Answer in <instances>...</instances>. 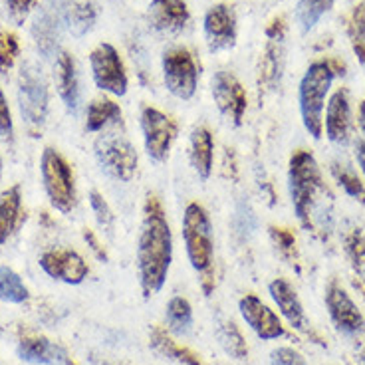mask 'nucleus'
<instances>
[{"instance_id": "obj_1", "label": "nucleus", "mask_w": 365, "mask_h": 365, "mask_svg": "<svg viewBox=\"0 0 365 365\" xmlns=\"http://www.w3.org/2000/svg\"><path fill=\"white\" fill-rule=\"evenodd\" d=\"M173 262V235L155 195H147L137 238V272L145 298L163 290Z\"/></svg>"}, {"instance_id": "obj_2", "label": "nucleus", "mask_w": 365, "mask_h": 365, "mask_svg": "<svg viewBox=\"0 0 365 365\" xmlns=\"http://www.w3.org/2000/svg\"><path fill=\"white\" fill-rule=\"evenodd\" d=\"M334 78H336V70L331 68V64L319 60L308 66V70L300 80L298 100H300L302 121L314 139H319L324 133L326 98L331 90Z\"/></svg>"}, {"instance_id": "obj_3", "label": "nucleus", "mask_w": 365, "mask_h": 365, "mask_svg": "<svg viewBox=\"0 0 365 365\" xmlns=\"http://www.w3.org/2000/svg\"><path fill=\"white\" fill-rule=\"evenodd\" d=\"M93 153L101 171L111 179L129 182L135 177L137 161H139L135 145L121 129V123L101 131V135H98L93 143Z\"/></svg>"}, {"instance_id": "obj_4", "label": "nucleus", "mask_w": 365, "mask_h": 365, "mask_svg": "<svg viewBox=\"0 0 365 365\" xmlns=\"http://www.w3.org/2000/svg\"><path fill=\"white\" fill-rule=\"evenodd\" d=\"M40 173H42V185H44L50 205L58 212L70 215L78 205L76 179H73L70 163L58 149L46 147L40 157Z\"/></svg>"}, {"instance_id": "obj_5", "label": "nucleus", "mask_w": 365, "mask_h": 365, "mask_svg": "<svg viewBox=\"0 0 365 365\" xmlns=\"http://www.w3.org/2000/svg\"><path fill=\"white\" fill-rule=\"evenodd\" d=\"M182 240L191 266L197 272L207 274L215 258L212 222L207 209L199 202H189L182 215Z\"/></svg>"}, {"instance_id": "obj_6", "label": "nucleus", "mask_w": 365, "mask_h": 365, "mask_svg": "<svg viewBox=\"0 0 365 365\" xmlns=\"http://www.w3.org/2000/svg\"><path fill=\"white\" fill-rule=\"evenodd\" d=\"M290 197L296 209L298 219L308 227L310 225V212L316 205L318 192L324 189L322 173L316 159L308 151H296L290 159Z\"/></svg>"}, {"instance_id": "obj_7", "label": "nucleus", "mask_w": 365, "mask_h": 365, "mask_svg": "<svg viewBox=\"0 0 365 365\" xmlns=\"http://www.w3.org/2000/svg\"><path fill=\"white\" fill-rule=\"evenodd\" d=\"M161 70H163L165 88L171 96L182 101L195 98L201 80V64L191 48L173 46L165 50Z\"/></svg>"}, {"instance_id": "obj_8", "label": "nucleus", "mask_w": 365, "mask_h": 365, "mask_svg": "<svg viewBox=\"0 0 365 365\" xmlns=\"http://www.w3.org/2000/svg\"><path fill=\"white\" fill-rule=\"evenodd\" d=\"M48 82L36 64L28 62L22 66L19 76V106L20 115L28 128H42L48 118Z\"/></svg>"}, {"instance_id": "obj_9", "label": "nucleus", "mask_w": 365, "mask_h": 365, "mask_svg": "<svg viewBox=\"0 0 365 365\" xmlns=\"http://www.w3.org/2000/svg\"><path fill=\"white\" fill-rule=\"evenodd\" d=\"M90 68L93 83L101 91L121 98L128 93L129 80L123 60L119 56L118 48L110 42H101L90 52Z\"/></svg>"}, {"instance_id": "obj_10", "label": "nucleus", "mask_w": 365, "mask_h": 365, "mask_svg": "<svg viewBox=\"0 0 365 365\" xmlns=\"http://www.w3.org/2000/svg\"><path fill=\"white\" fill-rule=\"evenodd\" d=\"M141 133H143V143H145L147 155L151 157L155 163H163L169 159L171 145L177 139V123L171 115H167L157 108L147 106L141 110Z\"/></svg>"}, {"instance_id": "obj_11", "label": "nucleus", "mask_w": 365, "mask_h": 365, "mask_svg": "<svg viewBox=\"0 0 365 365\" xmlns=\"http://www.w3.org/2000/svg\"><path fill=\"white\" fill-rule=\"evenodd\" d=\"M202 32L207 40L209 52H225L237 44L238 26L237 12L227 2H217L212 4L202 19Z\"/></svg>"}, {"instance_id": "obj_12", "label": "nucleus", "mask_w": 365, "mask_h": 365, "mask_svg": "<svg viewBox=\"0 0 365 365\" xmlns=\"http://www.w3.org/2000/svg\"><path fill=\"white\" fill-rule=\"evenodd\" d=\"M212 100L217 103L219 111L232 125H240L245 113H247L248 100L245 86L238 82L232 72L220 70L212 76Z\"/></svg>"}, {"instance_id": "obj_13", "label": "nucleus", "mask_w": 365, "mask_h": 365, "mask_svg": "<svg viewBox=\"0 0 365 365\" xmlns=\"http://www.w3.org/2000/svg\"><path fill=\"white\" fill-rule=\"evenodd\" d=\"M38 264L42 268V272L48 274L52 280L70 284V286L82 284L90 274L88 262L72 248H48L38 258Z\"/></svg>"}, {"instance_id": "obj_14", "label": "nucleus", "mask_w": 365, "mask_h": 365, "mask_svg": "<svg viewBox=\"0 0 365 365\" xmlns=\"http://www.w3.org/2000/svg\"><path fill=\"white\" fill-rule=\"evenodd\" d=\"M238 312H240L242 319L247 322L248 328L252 329L258 338L264 339V341L282 338L284 334H286L278 314L270 310L264 302L260 300L258 296H255V294H247V296L240 298Z\"/></svg>"}, {"instance_id": "obj_15", "label": "nucleus", "mask_w": 365, "mask_h": 365, "mask_svg": "<svg viewBox=\"0 0 365 365\" xmlns=\"http://www.w3.org/2000/svg\"><path fill=\"white\" fill-rule=\"evenodd\" d=\"M16 354L22 361L32 365H76L60 344L44 336H26L19 341Z\"/></svg>"}, {"instance_id": "obj_16", "label": "nucleus", "mask_w": 365, "mask_h": 365, "mask_svg": "<svg viewBox=\"0 0 365 365\" xmlns=\"http://www.w3.org/2000/svg\"><path fill=\"white\" fill-rule=\"evenodd\" d=\"M326 304H328L329 316L334 319V324L338 326L339 331L357 334V331H361L365 328V319L361 316V312L357 310V306L349 298V294L336 282H331L328 286Z\"/></svg>"}, {"instance_id": "obj_17", "label": "nucleus", "mask_w": 365, "mask_h": 365, "mask_svg": "<svg viewBox=\"0 0 365 365\" xmlns=\"http://www.w3.org/2000/svg\"><path fill=\"white\" fill-rule=\"evenodd\" d=\"M54 82L60 100L64 101L66 110L78 113L82 106V90H80V76L78 66L70 52H60L54 64Z\"/></svg>"}, {"instance_id": "obj_18", "label": "nucleus", "mask_w": 365, "mask_h": 365, "mask_svg": "<svg viewBox=\"0 0 365 365\" xmlns=\"http://www.w3.org/2000/svg\"><path fill=\"white\" fill-rule=\"evenodd\" d=\"M147 19L149 24L159 32L177 34L187 28L191 20V12L187 6V0H151Z\"/></svg>"}, {"instance_id": "obj_19", "label": "nucleus", "mask_w": 365, "mask_h": 365, "mask_svg": "<svg viewBox=\"0 0 365 365\" xmlns=\"http://www.w3.org/2000/svg\"><path fill=\"white\" fill-rule=\"evenodd\" d=\"M354 119H351V106L347 91L339 88L328 101L326 108V135L331 143L346 145L351 135Z\"/></svg>"}, {"instance_id": "obj_20", "label": "nucleus", "mask_w": 365, "mask_h": 365, "mask_svg": "<svg viewBox=\"0 0 365 365\" xmlns=\"http://www.w3.org/2000/svg\"><path fill=\"white\" fill-rule=\"evenodd\" d=\"M268 292H270V298L274 300V304L278 306L280 314L288 319V324L298 331H304L306 326H308L306 324V314H304L302 302L296 290L292 288V284L286 282L284 278H276L268 286Z\"/></svg>"}, {"instance_id": "obj_21", "label": "nucleus", "mask_w": 365, "mask_h": 365, "mask_svg": "<svg viewBox=\"0 0 365 365\" xmlns=\"http://www.w3.org/2000/svg\"><path fill=\"white\" fill-rule=\"evenodd\" d=\"M189 157H191L195 173L199 175V179L207 181L212 175V167H215V139H212L209 128L199 125L192 129Z\"/></svg>"}, {"instance_id": "obj_22", "label": "nucleus", "mask_w": 365, "mask_h": 365, "mask_svg": "<svg viewBox=\"0 0 365 365\" xmlns=\"http://www.w3.org/2000/svg\"><path fill=\"white\" fill-rule=\"evenodd\" d=\"M22 219V189L12 185L0 192V247L9 242Z\"/></svg>"}, {"instance_id": "obj_23", "label": "nucleus", "mask_w": 365, "mask_h": 365, "mask_svg": "<svg viewBox=\"0 0 365 365\" xmlns=\"http://www.w3.org/2000/svg\"><path fill=\"white\" fill-rule=\"evenodd\" d=\"M121 123V108L110 98H96L86 110V131L101 133L103 129Z\"/></svg>"}, {"instance_id": "obj_24", "label": "nucleus", "mask_w": 365, "mask_h": 365, "mask_svg": "<svg viewBox=\"0 0 365 365\" xmlns=\"http://www.w3.org/2000/svg\"><path fill=\"white\" fill-rule=\"evenodd\" d=\"M151 347L159 351L161 356L169 357V359H173L177 364L181 365H205L201 361V357L197 356L195 351H191L189 347L181 346V344H177L165 329L155 328L151 331Z\"/></svg>"}, {"instance_id": "obj_25", "label": "nucleus", "mask_w": 365, "mask_h": 365, "mask_svg": "<svg viewBox=\"0 0 365 365\" xmlns=\"http://www.w3.org/2000/svg\"><path fill=\"white\" fill-rule=\"evenodd\" d=\"M165 322L173 336H187L192 328V308L187 298L173 296L165 308Z\"/></svg>"}, {"instance_id": "obj_26", "label": "nucleus", "mask_w": 365, "mask_h": 365, "mask_svg": "<svg viewBox=\"0 0 365 365\" xmlns=\"http://www.w3.org/2000/svg\"><path fill=\"white\" fill-rule=\"evenodd\" d=\"M30 298L26 284L10 266H0V300L6 304H24Z\"/></svg>"}, {"instance_id": "obj_27", "label": "nucleus", "mask_w": 365, "mask_h": 365, "mask_svg": "<svg viewBox=\"0 0 365 365\" xmlns=\"http://www.w3.org/2000/svg\"><path fill=\"white\" fill-rule=\"evenodd\" d=\"M217 339H219L220 347L227 351L228 356L235 357L238 361L248 356L247 341H245L235 322H228V319L219 322V326H217Z\"/></svg>"}, {"instance_id": "obj_28", "label": "nucleus", "mask_w": 365, "mask_h": 365, "mask_svg": "<svg viewBox=\"0 0 365 365\" xmlns=\"http://www.w3.org/2000/svg\"><path fill=\"white\" fill-rule=\"evenodd\" d=\"M280 40H270L266 46L264 56L260 58V83L266 86H276L280 80V70H282V52L280 46H276Z\"/></svg>"}, {"instance_id": "obj_29", "label": "nucleus", "mask_w": 365, "mask_h": 365, "mask_svg": "<svg viewBox=\"0 0 365 365\" xmlns=\"http://www.w3.org/2000/svg\"><path fill=\"white\" fill-rule=\"evenodd\" d=\"M334 0H298L296 6V19L300 22V26L304 32H308L316 26L319 19L331 9Z\"/></svg>"}, {"instance_id": "obj_30", "label": "nucleus", "mask_w": 365, "mask_h": 365, "mask_svg": "<svg viewBox=\"0 0 365 365\" xmlns=\"http://www.w3.org/2000/svg\"><path fill=\"white\" fill-rule=\"evenodd\" d=\"M34 36H36L38 48L50 54L56 46V36H58V16L54 12H42L36 20V26H34Z\"/></svg>"}, {"instance_id": "obj_31", "label": "nucleus", "mask_w": 365, "mask_h": 365, "mask_svg": "<svg viewBox=\"0 0 365 365\" xmlns=\"http://www.w3.org/2000/svg\"><path fill=\"white\" fill-rule=\"evenodd\" d=\"M96 16L98 12L93 9V4H88V2H82V4H73L68 9V14H66V22L72 30L76 36H83L96 22Z\"/></svg>"}, {"instance_id": "obj_32", "label": "nucleus", "mask_w": 365, "mask_h": 365, "mask_svg": "<svg viewBox=\"0 0 365 365\" xmlns=\"http://www.w3.org/2000/svg\"><path fill=\"white\" fill-rule=\"evenodd\" d=\"M20 54L19 36L14 32L2 30L0 32V72L10 70Z\"/></svg>"}, {"instance_id": "obj_33", "label": "nucleus", "mask_w": 365, "mask_h": 365, "mask_svg": "<svg viewBox=\"0 0 365 365\" xmlns=\"http://www.w3.org/2000/svg\"><path fill=\"white\" fill-rule=\"evenodd\" d=\"M88 199H90V207L91 210H93V215H96L98 225H100L101 228H106V230H110V228L113 227L115 217H113V210H111V207L108 205V201L103 199V195L98 191H90Z\"/></svg>"}, {"instance_id": "obj_34", "label": "nucleus", "mask_w": 365, "mask_h": 365, "mask_svg": "<svg viewBox=\"0 0 365 365\" xmlns=\"http://www.w3.org/2000/svg\"><path fill=\"white\" fill-rule=\"evenodd\" d=\"M270 364L272 365H308L306 359L302 357L300 351H296L292 347H278L274 349L270 356Z\"/></svg>"}, {"instance_id": "obj_35", "label": "nucleus", "mask_w": 365, "mask_h": 365, "mask_svg": "<svg viewBox=\"0 0 365 365\" xmlns=\"http://www.w3.org/2000/svg\"><path fill=\"white\" fill-rule=\"evenodd\" d=\"M14 133V123H12V113H10L9 100H6V93L0 88V137L2 139H12Z\"/></svg>"}, {"instance_id": "obj_36", "label": "nucleus", "mask_w": 365, "mask_h": 365, "mask_svg": "<svg viewBox=\"0 0 365 365\" xmlns=\"http://www.w3.org/2000/svg\"><path fill=\"white\" fill-rule=\"evenodd\" d=\"M336 177H338L339 185L346 189L347 195H351V197H356V199H361V201L365 202L364 185H361V181L357 179L356 175L351 173V171H341V173L336 171Z\"/></svg>"}, {"instance_id": "obj_37", "label": "nucleus", "mask_w": 365, "mask_h": 365, "mask_svg": "<svg viewBox=\"0 0 365 365\" xmlns=\"http://www.w3.org/2000/svg\"><path fill=\"white\" fill-rule=\"evenodd\" d=\"M6 6H9L10 19L22 24L34 6V0H6Z\"/></svg>"}, {"instance_id": "obj_38", "label": "nucleus", "mask_w": 365, "mask_h": 365, "mask_svg": "<svg viewBox=\"0 0 365 365\" xmlns=\"http://www.w3.org/2000/svg\"><path fill=\"white\" fill-rule=\"evenodd\" d=\"M83 238H86L88 247H90L91 250L96 252V255L100 256V258H103V260H106V252H103V248L100 247V242H98V238H96V235H93L91 230H88V228H86V230H83Z\"/></svg>"}, {"instance_id": "obj_39", "label": "nucleus", "mask_w": 365, "mask_h": 365, "mask_svg": "<svg viewBox=\"0 0 365 365\" xmlns=\"http://www.w3.org/2000/svg\"><path fill=\"white\" fill-rule=\"evenodd\" d=\"M356 159L357 165H359V169H361V173L365 177V141L364 139H356Z\"/></svg>"}, {"instance_id": "obj_40", "label": "nucleus", "mask_w": 365, "mask_h": 365, "mask_svg": "<svg viewBox=\"0 0 365 365\" xmlns=\"http://www.w3.org/2000/svg\"><path fill=\"white\" fill-rule=\"evenodd\" d=\"M359 128H361L365 135V101L361 103V108H359Z\"/></svg>"}, {"instance_id": "obj_41", "label": "nucleus", "mask_w": 365, "mask_h": 365, "mask_svg": "<svg viewBox=\"0 0 365 365\" xmlns=\"http://www.w3.org/2000/svg\"><path fill=\"white\" fill-rule=\"evenodd\" d=\"M0 177H2V159H0Z\"/></svg>"}, {"instance_id": "obj_42", "label": "nucleus", "mask_w": 365, "mask_h": 365, "mask_svg": "<svg viewBox=\"0 0 365 365\" xmlns=\"http://www.w3.org/2000/svg\"><path fill=\"white\" fill-rule=\"evenodd\" d=\"M364 361H365V356H364Z\"/></svg>"}]
</instances>
